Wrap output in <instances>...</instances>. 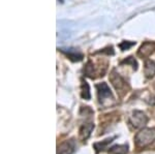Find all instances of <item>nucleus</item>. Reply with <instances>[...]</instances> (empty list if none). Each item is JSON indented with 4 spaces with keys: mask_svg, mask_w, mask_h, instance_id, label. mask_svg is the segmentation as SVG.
I'll return each mask as SVG.
<instances>
[{
    "mask_svg": "<svg viewBox=\"0 0 155 154\" xmlns=\"http://www.w3.org/2000/svg\"><path fill=\"white\" fill-rule=\"evenodd\" d=\"M128 145H115L110 148L109 154H127Z\"/></svg>",
    "mask_w": 155,
    "mask_h": 154,
    "instance_id": "10",
    "label": "nucleus"
},
{
    "mask_svg": "<svg viewBox=\"0 0 155 154\" xmlns=\"http://www.w3.org/2000/svg\"><path fill=\"white\" fill-rule=\"evenodd\" d=\"M113 140H114V138H110V139H107V140H104V141H101V142H99V143H95L94 144V148L96 149L97 152L101 151H101L104 150L109 144H111L112 142H113Z\"/></svg>",
    "mask_w": 155,
    "mask_h": 154,
    "instance_id": "11",
    "label": "nucleus"
},
{
    "mask_svg": "<svg viewBox=\"0 0 155 154\" xmlns=\"http://www.w3.org/2000/svg\"><path fill=\"white\" fill-rule=\"evenodd\" d=\"M61 51L63 52L64 54H66V55L74 61H80L83 58V55H82L81 53H79L76 49H61Z\"/></svg>",
    "mask_w": 155,
    "mask_h": 154,
    "instance_id": "9",
    "label": "nucleus"
},
{
    "mask_svg": "<svg viewBox=\"0 0 155 154\" xmlns=\"http://www.w3.org/2000/svg\"><path fill=\"white\" fill-rule=\"evenodd\" d=\"M110 81H111L112 85L115 87V89H116L117 91L123 90V89L125 88V86H126L125 81L122 79V77L120 76L119 74L116 73V70H115V69L112 71L111 74H110Z\"/></svg>",
    "mask_w": 155,
    "mask_h": 154,
    "instance_id": "5",
    "label": "nucleus"
},
{
    "mask_svg": "<svg viewBox=\"0 0 155 154\" xmlns=\"http://www.w3.org/2000/svg\"><path fill=\"white\" fill-rule=\"evenodd\" d=\"M144 74L147 79H152L155 76V62L147 59L144 65Z\"/></svg>",
    "mask_w": 155,
    "mask_h": 154,
    "instance_id": "8",
    "label": "nucleus"
},
{
    "mask_svg": "<svg viewBox=\"0 0 155 154\" xmlns=\"http://www.w3.org/2000/svg\"><path fill=\"white\" fill-rule=\"evenodd\" d=\"M155 51V43L154 41H146L140 47L137 51V56L141 58H147Z\"/></svg>",
    "mask_w": 155,
    "mask_h": 154,
    "instance_id": "4",
    "label": "nucleus"
},
{
    "mask_svg": "<svg viewBox=\"0 0 155 154\" xmlns=\"http://www.w3.org/2000/svg\"><path fill=\"white\" fill-rule=\"evenodd\" d=\"M134 44H136V43H129V41H123V43H121L120 44V49L122 50V51H125V50H128L130 47H132Z\"/></svg>",
    "mask_w": 155,
    "mask_h": 154,
    "instance_id": "13",
    "label": "nucleus"
},
{
    "mask_svg": "<svg viewBox=\"0 0 155 154\" xmlns=\"http://www.w3.org/2000/svg\"><path fill=\"white\" fill-rule=\"evenodd\" d=\"M93 128H94V124L92 122L84 123L81 126V128H80V138L83 141H86L90 136V135H91Z\"/></svg>",
    "mask_w": 155,
    "mask_h": 154,
    "instance_id": "7",
    "label": "nucleus"
},
{
    "mask_svg": "<svg viewBox=\"0 0 155 154\" xmlns=\"http://www.w3.org/2000/svg\"><path fill=\"white\" fill-rule=\"evenodd\" d=\"M76 145L72 140L61 143L57 148V154H74Z\"/></svg>",
    "mask_w": 155,
    "mask_h": 154,
    "instance_id": "6",
    "label": "nucleus"
},
{
    "mask_svg": "<svg viewBox=\"0 0 155 154\" xmlns=\"http://www.w3.org/2000/svg\"><path fill=\"white\" fill-rule=\"evenodd\" d=\"M147 123H148V117L142 111L132 112L131 116L129 117V124L134 129H142L146 126Z\"/></svg>",
    "mask_w": 155,
    "mask_h": 154,
    "instance_id": "3",
    "label": "nucleus"
},
{
    "mask_svg": "<svg viewBox=\"0 0 155 154\" xmlns=\"http://www.w3.org/2000/svg\"><path fill=\"white\" fill-rule=\"evenodd\" d=\"M96 90H97V96H98L99 103H101L102 106L107 108V106H112L115 103L114 95L107 83L97 84Z\"/></svg>",
    "mask_w": 155,
    "mask_h": 154,
    "instance_id": "2",
    "label": "nucleus"
},
{
    "mask_svg": "<svg viewBox=\"0 0 155 154\" xmlns=\"http://www.w3.org/2000/svg\"><path fill=\"white\" fill-rule=\"evenodd\" d=\"M155 128H142L134 136V143L137 148H145L154 143Z\"/></svg>",
    "mask_w": 155,
    "mask_h": 154,
    "instance_id": "1",
    "label": "nucleus"
},
{
    "mask_svg": "<svg viewBox=\"0 0 155 154\" xmlns=\"http://www.w3.org/2000/svg\"><path fill=\"white\" fill-rule=\"evenodd\" d=\"M82 97L85 99H90V97H91L89 85L86 82H83V84H82Z\"/></svg>",
    "mask_w": 155,
    "mask_h": 154,
    "instance_id": "12",
    "label": "nucleus"
},
{
    "mask_svg": "<svg viewBox=\"0 0 155 154\" xmlns=\"http://www.w3.org/2000/svg\"><path fill=\"white\" fill-rule=\"evenodd\" d=\"M149 103H150V105H152V106H155V97H151V98H150Z\"/></svg>",
    "mask_w": 155,
    "mask_h": 154,
    "instance_id": "14",
    "label": "nucleus"
}]
</instances>
